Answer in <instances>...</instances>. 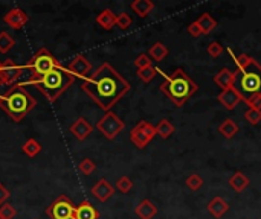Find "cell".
I'll return each instance as SVG.
<instances>
[{
	"mask_svg": "<svg viewBox=\"0 0 261 219\" xmlns=\"http://www.w3.org/2000/svg\"><path fill=\"white\" fill-rule=\"evenodd\" d=\"M22 151H23V154H26L29 158H34L35 155H38L41 153V145L35 139H27L22 145Z\"/></svg>",
	"mask_w": 261,
	"mask_h": 219,
	"instance_id": "25",
	"label": "cell"
},
{
	"mask_svg": "<svg viewBox=\"0 0 261 219\" xmlns=\"http://www.w3.org/2000/svg\"><path fill=\"white\" fill-rule=\"evenodd\" d=\"M27 20H29V16L20 8H12L3 16V22L11 27V29H16V31L22 29L27 23Z\"/></svg>",
	"mask_w": 261,
	"mask_h": 219,
	"instance_id": "12",
	"label": "cell"
},
{
	"mask_svg": "<svg viewBox=\"0 0 261 219\" xmlns=\"http://www.w3.org/2000/svg\"><path fill=\"white\" fill-rule=\"evenodd\" d=\"M23 67L19 66L16 61H12L9 58L3 60L0 63V84L2 86H11L14 84L22 75Z\"/></svg>",
	"mask_w": 261,
	"mask_h": 219,
	"instance_id": "10",
	"label": "cell"
},
{
	"mask_svg": "<svg viewBox=\"0 0 261 219\" xmlns=\"http://www.w3.org/2000/svg\"><path fill=\"white\" fill-rule=\"evenodd\" d=\"M116 189L119 192H122V194H127V192H130L133 189V181L129 176H121L116 181Z\"/></svg>",
	"mask_w": 261,
	"mask_h": 219,
	"instance_id": "34",
	"label": "cell"
},
{
	"mask_svg": "<svg viewBox=\"0 0 261 219\" xmlns=\"http://www.w3.org/2000/svg\"><path fill=\"white\" fill-rule=\"evenodd\" d=\"M156 72L165 79L159 87L160 91L163 94H167L168 99L177 107H182L197 91V84L182 68H176L171 75H167L159 67H156Z\"/></svg>",
	"mask_w": 261,
	"mask_h": 219,
	"instance_id": "2",
	"label": "cell"
},
{
	"mask_svg": "<svg viewBox=\"0 0 261 219\" xmlns=\"http://www.w3.org/2000/svg\"><path fill=\"white\" fill-rule=\"evenodd\" d=\"M96 23H98L103 29L105 31H110L113 29L116 26V16L112 9H104L103 12L98 14V17H96Z\"/></svg>",
	"mask_w": 261,
	"mask_h": 219,
	"instance_id": "18",
	"label": "cell"
},
{
	"mask_svg": "<svg viewBox=\"0 0 261 219\" xmlns=\"http://www.w3.org/2000/svg\"><path fill=\"white\" fill-rule=\"evenodd\" d=\"M126 123H124L113 111H107L100 120L96 123V128L98 131L108 140H113L115 137L124 130Z\"/></svg>",
	"mask_w": 261,
	"mask_h": 219,
	"instance_id": "7",
	"label": "cell"
},
{
	"mask_svg": "<svg viewBox=\"0 0 261 219\" xmlns=\"http://www.w3.org/2000/svg\"><path fill=\"white\" fill-rule=\"evenodd\" d=\"M229 186L235 192H243L247 186H249V178H247L243 172L237 171L229 178Z\"/></svg>",
	"mask_w": 261,
	"mask_h": 219,
	"instance_id": "22",
	"label": "cell"
},
{
	"mask_svg": "<svg viewBox=\"0 0 261 219\" xmlns=\"http://www.w3.org/2000/svg\"><path fill=\"white\" fill-rule=\"evenodd\" d=\"M75 205L66 195H60L49 207L46 209V215L51 219H74Z\"/></svg>",
	"mask_w": 261,
	"mask_h": 219,
	"instance_id": "9",
	"label": "cell"
},
{
	"mask_svg": "<svg viewBox=\"0 0 261 219\" xmlns=\"http://www.w3.org/2000/svg\"><path fill=\"white\" fill-rule=\"evenodd\" d=\"M8 198H9V190L0 183V205H3Z\"/></svg>",
	"mask_w": 261,
	"mask_h": 219,
	"instance_id": "40",
	"label": "cell"
},
{
	"mask_svg": "<svg viewBox=\"0 0 261 219\" xmlns=\"http://www.w3.org/2000/svg\"><path fill=\"white\" fill-rule=\"evenodd\" d=\"M156 213H157V207L150 199H144L136 207V215L141 219H151L156 216Z\"/></svg>",
	"mask_w": 261,
	"mask_h": 219,
	"instance_id": "20",
	"label": "cell"
},
{
	"mask_svg": "<svg viewBox=\"0 0 261 219\" xmlns=\"http://www.w3.org/2000/svg\"><path fill=\"white\" fill-rule=\"evenodd\" d=\"M81 88L107 113L124 98V94L130 91V84L108 63H103L82 82Z\"/></svg>",
	"mask_w": 261,
	"mask_h": 219,
	"instance_id": "1",
	"label": "cell"
},
{
	"mask_svg": "<svg viewBox=\"0 0 261 219\" xmlns=\"http://www.w3.org/2000/svg\"><path fill=\"white\" fill-rule=\"evenodd\" d=\"M173 132H174V127H173V123L170 120H167V119L160 120L157 125H156V134L160 137V139H163V140L170 139Z\"/></svg>",
	"mask_w": 261,
	"mask_h": 219,
	"instance_id": "26",
	"label": "cell"
},
{
	"mask_svg": "<svg viewBox=\"0 0 261 219\" xmlns=\"http://www.w3.org/2000/svg\"><path fill=\"white\" fill-rule=\"evenodd\" d=\"M17 215V210L14 205H11L9 202H5L3 205H0V218L2 219H14Z\"/></svg>",
	"mask_w": 261,
	"mask_h": 219,
	"instance_id": "30",
	"label": "cell"
},
{
	"mask_svg": "<svg viewBox=\"0 0 261 219\" xmlns=\"http://www.w3.org/2000/svg\"><path fill=\"white\" fill-rule=\"evenodd\" d=\"M148 53H150V57L153 58L155 61H162L167 55L170 53V50H168V47L165 46L163 43H155L153 46H151V49L148 50Z\"/></svg>",
	"mask_w": 261,
	"mask_h": 219,
	"instance_id": "27",
	"label": "cell"
},
{
	"mask_svg": "<svg viewBox=\"0 0 261 219\" xmlns=\"http://www.w3.org/2000/svg\"><path fill=\"white\" fill-rule=\"evenodd\" d=\"M156 75H157L156 67H153V66H150V67H145V68H141V70H137V78H139L141 81H144V82H150Z\"/></svg>",
	"mask_w": 261,
	"mask_h": 219,
	"instance_id": "29",
	"label": "cell"
},
{
	"mask_svg": "<svg viewBox=\"0 0 261 219\" xmlns=\"http://www.w3.org/2000/svg\"><path fill=\"white\" fill-rule=\"evenodd\" d=\"M98 218H100L98 210L89 201H82L78 207H75L74 219H98Z\"/></svg>",
	"mask_w": 261,
	"mask_h": 219,
	"instance_id": "15",
	"label": "cell"
},
{
	"mask_svg": "<svg viewBox=\"0 0 261 219\" xmlns=\"http://www.w3.org/2000/svg\"><path fill=\"white\" fill-rule=\"evenodd\" d=\"M27 68L31 70L32 76H31V81H37L40 79L41 76H45L46 73H49L53 68H58L61 67V63L53 57V55L48 50V49H40L34 57L29 60L26 66Z\"/></svg>",
	"mask_w": 261,
	"mask_h": 219,
	"instance_id": "6",
	"label": "cell"
},
{
	"mask_svg": "<svg viewBox=\"0 0 261 219\" xmlns=\"http://www.w3.org/2000/svg\"><path fill=\"white\" fill-rule=\"evenodd\" d=\"M214 82L215 84L223 90H228V88H232L234 86V73L229 70V68H222L214 78Z\"/></svg>",
	"mask_w": 261,
	"mask_h": 219,
	"instance_id": "19",
	"label": "cell"
},
{
	"mask_svg": "<svg viewBox=\"0 0 261 219\" xmlns=\"http://www.w3.org/2000/svg\"><path fill=\"white\" fill-rule=\"evenodd\" d=\"M93 127L90 125V122L84 117H78L72 125H71V132L77 137L78 140H86L87 137L92 134Z\"/></svg>",
	"mask_w": 261,
	"mask_h": 219,
	"instance_id": "14",
	"label": "cell"
},
{
	"mask_svg": "<svg viewBox=\"0 0 261 219\" xmlns=\"http://www.w3.org/2000/svg\"><path fill=\"white\" fill-rule=\"evenodd\" d=\"M14 46H16V40L11 37L8 32H0V53H8Z\"/></svg>",
	"mask_w": 261,
	"mask_h": 219,
	"instance_id": "28",
	"label": "cell"
},
{
	"mask_svg": "<svg viewBox=\"0 0 261 219\" xmlns=\"http://www.w3.org/2000/svg\"><path fill=\"white\" fill-rule=\"evenodd\" d=\"M156 135V127H153L147 120H141L137 125L130 131V140L139 149H144Z\"/></svg>",
	"mask_w": 261,
	"mask_h": 219,
	"instance_id": "8",
	"label": "cell"
},
{
	"mask_svg": "<svg viewBox=\"0 0 261 219\" xmlns=\"http://www.w3.org/2000/svg\"><path fill=\"white\" fill-rule=\"evenodd\" d=\"M208 53L211 55L212 58H217V57H220V55L223 53V47H222V44H220V43H217V41H212V43L208 46Z\"/></svg>",
	"mask_w": 261,
	"mask_h": 219,
	"instance_id": "37",
	"label": "cell"
},
{
	"mask_svg": "<svg viewBox=\"0 0 261 219\" xmlns=\"http://www.w3.org/2000/svg\"><path fill=\"white\" fill-rule=\"evenodd\" d=\"M78 169L81 174H84V175H90L95 169H96V164L90 160V158H84L79 164H78Z\"/></svg>",
	"mask_w": 261,
	"mask_h": 219,
	"instance_id": "35",
	"label": "cell"
},
{
	"mask_svg": "<svg viewBox=\"0 0 261 219\" xmlns=\"http://www.w3.org/2000/svg\"><path fill=\"white\" fill-rule=\"evenodd\" d=\"M186 186L191 189V190H199L202 186H203V178L197 174H191L188 178H186Z\"/></svg>",
	"mask_w": 261,
	"mask_h": 219,
	"instance_id": "32",
	"label": "cell"
},
{
	"mask_svg": "<svg viewBox=\"0 0 261 219\" xmlns=\"http://www.w3.org/2000/svg\"><path fill=\"white\" fill-rule=\"evenodd\" d=\"M188 34H189L191 37H200V35H203V32H202V29H200V26H199L197 22H192V23L188 26Z\"/></svg>",
	"mask_w": 261,
	"mask_h": 219,
	"instance_id": "38",
	"label": "cell"
},
{
	"mask_svg": "<svg viewBox=\"0 0 261 219\" xmlns=\"http://www.w3.org/2000/svg\"><path fill=\"white\" fill-rule=\"evenodd\" d=\"M66 70L71 73L74 78H81V79H87L92 72V63L84 57V55H75L72 61L67 64Z\"/></svg>",
	"mask_w": 261,
	"mask_h": 219,
	"instance_id": "11",
	"label": "cell"
},
{
	"mask_svg": "<svg viewBox=\"0 0 261 219\" xmlns=\"http://www.w3.org/2000/svg\"><path fill=\"white\" fill-rule=\"evenodd\" d=\"M244 119L251 123V125H258L261 122V111L260 110H254V108H249L247 111L244 113Z\"/></svg>",
	"mask_w": 261,
	"mask_h": 219,
	"instance_id": "33",
	"label": "cell"
},
{
	"mask_svg": "<svg viewBox=\"0 0 261 219\" xmlns=\"http://www.w3.org/2000/svg\"><path fill=\"white\" fill-rule=\"evenodd\" d=\"M218 102L222 104L226 110H232L241 102V98L234 88H228L218 94Z\"/></svg>",
	"mask_w": 261,
	"mask_h": 219,
	"instance_id": "16",
	"label": "cell"
},
{
	"mask_svg": "<svg viewBox=\"0 0 261 219\" xmlns=\"http://www.w3.org/2000/svg\"><path fill=\"white\" fill-rule=\"evenodd\" d=\"M228 210H229V204H228L223 198H220V197H215V198H214L212 201H209V204H208V212H209L214 218H217V219L222 218Z\"/></svg>",
	"mask_w": 261,
	"mask_h": 219,
	"instance_id": "17",
	"label": "cell"
},
{
	"mask_svg": "<svg viewBox=\"0 0 261 219\" xmlns=\"http://www.w3.org/2000/svg\"><path fill=\"white\" fill-rule=\"evenodd\" d=\"M218 131L225 139H232V137L238 132V125L232 119H225L222 123H220Z\"/></svg>",
	"mask_w": 261,
	"mask_h": 219,
	"instance_id": "24",
	"label": "cell"
},
{
	"mask_svg": "<svg viewBox=\"0 0 261 219\" xmlns=\"http://www.w3.org/2000/svg\"><path fill=\"white\" fill-rule=\"evenodd\" d=\"M247 105H249V108H254V110H260L261 111V94L258 96H254V98L251 101L246 102Z\"/></svg>",
	"mask_w": 261,
	"mask_h": 219,
	"instance_id": "39",
	"label": "cell"
},
{
	"mask_svg": "<svg viewBox=\"0 0 261 219\" xmlns=\"http://www.w3.org/2000/svg\"><path fill=\"white\" fill-rule=\"evenodd\" d=\"M134 66L137 67V70H141V68H145V67H150L151 66V58L145 53H141L139 57L134 60Z\"/></svg>",
	"mask_w": 261,
	"mask_h": 219,
	"instance_id": "36",
	"label": "cell"
},
{
	"mask_svg": "<svg viewBox=\"0 0 261 219\" xmlns=\"http://www.w3.org/2000/svg\"><path fill=\"white\" fill-rule=\"evenodd\" d=\"M241 101L247 102L254 96L261 94V64L257 60L251 58L249 64L234 73V86Z\"/></svg>",
	"mask_w": 261,
	"mask_h": 219,
	"instance_id": "4",
	"label": "cell"
},
{
	"mask_svg": "<svg viewBox=\"0 0 261 219\" xmlns=\"http://www.w3.org/2000/svg\"><path fill=\"white\" fill-rule=\"evenodd\" d=\"M131 23H133V20L127 12H121L119 16H116V26L122 31L129 29V27L131 26Z\"/></svg>",
	"mask_w": 261,
	"mask_h": 219,
	"instance_id": "31",
	"label": "cell"
},
{
	"mask_svg": "<svg viewBox=\"0 0 261 219\" xmlns=\"http://www.w3.org/2000/svg\"><path fill=\"white\" fill-rule=\"evenodd\" d=\"M131 9L137 14V16L144 19L155 9V3L151 2V0H134V2L131 3Z\"/></svg>",
	"mask_w": 261,
	"mask_h": 219,
	"instance_id": "21",
	"label": "cell"
},
{
	"mask_svg": "<svg viewBox=\"0 0 261 219\" xmlns=\"http://www.w3.org/2000/svg\"><path fill=\"white\" fill-rule=\"evenodd\" d=\"M74 79L75 78L67 70H64L63 67H58L32 82L35 84V87L46 96L49 102H55L69 87L74 84Z\"/></svg>",
	"mask_w": 261,
	"mask_h": 219,
	"instance_id": "5",
	"label": "cell"
},
{
	"mask_svg": "<svg viewBox=\"0 0 261 219\" xmlns=\"http://www.w3.org/2000/svg\"><path fill=\"white\" fill-rule=\"evenodd\" d=\"M196 22L199 23V26H200V29H202L203 34H211L217 27V20L212 16H209L208 12H203Z\"/></svg>",
	"mask_w": 261,
	"mask_h": 219,
	"instance_id": "23",
	"label": "cell"
},
{
	"mask_svg": "<svg viewBox=\"0 0 261 219\" xmlns=\"http://www.w3.org/2000/svg\"><path fill=\"white\" fill-rule=\"evenodd\" d=\"M0 219H2V218H0Z\"/></svg>",
	"mask_w": 261,
	"mask_h": 219,
	"instance_id": "41",
	"label": "cell"
},
{
	"mask_svg": "<svg viewBox=\"0 0 261 219\" xmlns=\"http://www.w3.org/2000/svg\"><path fill=\"white\" fill-rule=\"evenodd\" d=\"M113 194H115V187L110 184L105 178H101V180L92 187V195L101 202L108 201L113 197Z\"/></svg>",
	"mask_w": 261,
	"mask_h": 219,
	"instance_id": "13",
	"label": "cell"
},
{
	"mask_svg": "<svg viewBox=\"0 0 261 219\" xmlns=\"http://www.w3.org/2000/svg\"><path fill=\"white\" fill-rule=\"evenodd\" d=\"M35 105L37 101L20 84L12 86L5 94L0 96V107L14 122L23 120Z\"/></svg>",
	"mask_w": 261,
	"mask_h": 219,
	"instance_id": "3",
	"label": "cell"
}]
</instances>
